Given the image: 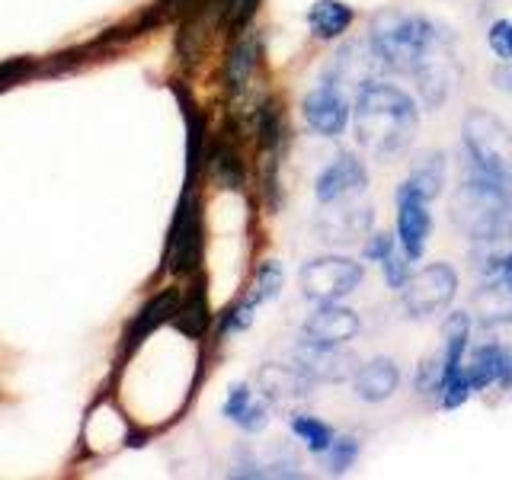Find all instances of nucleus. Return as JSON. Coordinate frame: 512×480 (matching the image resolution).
Here are the masks:
<instances>
[{"mask_svg":"<svg viewBox=\"0 0 512 480\" xmlns=\"http://www.w3.org/2000/svg\"><path fill=\"white\" fill-rule=\"evenodd\" d=\"M381 272H384V282H388L394 292H400V288H404V282L410 279V272H413V260L410 256L400 250V244L391 250V256L388 260L381 263Z\"/></svg>","mask_w":512,"mask_h":480,"instance_id":"nucleus-31","label":"nucleus"},{"mask_svg":"<svg viewBox=\"0 0 512 480\" xmlns=\"http://www.w3.org/2000/svg\"><path fill=\"white\" fill-rule=\"evenodd\" d=\"M416 128H420V106L407 90L384 84V80H368L356 90L352 132L368 154L391 164L413 148Z\"/></svg>","mask_w":512,"mask_h":480,"instance_id":"nucleus-1","label":"nucleus"},{"mask_svg":"<svg viewBox=\"0 0 512 480\" xmlns=\"http://www.w3.org/2000/svg\"><path fill=\"white\" fill-rule=\"evenodd\" d=\"M413 388L420 397H439V388H442V352H432V356L420 359V365H416V375H413Z\"/></svg>","mask_w":512,"mask_h":480,"instance_id":"nucleus-30","label":"nucleus"},{"mask_svg":"<svg viewBox=\"0 0 512 480\" xmlns=\"http://www.w3.org/2000/svg\"><path fill=\"white\" fill-rule=\"evenodd\" d=\"M205 157H208V170H212L218 186H224V189H244L247 167H244V157H240V148H237L234 138L221 135L212 144V148L205 151Z\"/></svg>","mask_w":512,"mask_h":480,"instance_id":"nucleus-24","label":"nucleus"},{"mask_svg":"<svg viewBox=\"0 0 512 480\" xmlns=\"http://www.w3.org/2000/svg\"><path fill=\"white\" fill-rule=\"evenodd\" d=\"M253 391H250V384H231V391L228 397H224V404H221V413L228 416L231 423H237L240 416H244V410L253 404Z\"/></svg>","mask_w":512,"mask_h":480,"instance_id":"nucleus-35","label":"nucleus"},{"mask_svg":"<svg viewBox=\"0 0 512 480\" xmlns=\"http://www.w3.org/2000/svg\"><path fill=\"white\" fill-rule=\"evenodd\" d=\"M253 311H256L253 304H250L247 298H240L237 304H231V308L224 311L218 333H221V336H228V333H244V330L253 324Z\"/></svg>","mask_w":512,"mask_h":480,"instance_id":"nucleus-33","label":"nucleus"},{"mask_svg":"<svg viewBox=\"0 0 512 480\" xmlns=\"http://www.w3.org/2000/svg\"><path fill=\"white\" fill-rule=\"evenodd\" d=\"M493 84H496V90H503V93L512 96V61L496 64V68H493Z\"/></svg>","mask_w":512,"mask_h":480,"instance_id":"nucleus-38","label":"nucleus"},{"mask_svg":"<svg viewBox=\"0 0 512 480\" xmlns=\"http://www.w3.org/2000/svg\"><path fill=\"white\" fill-rule=\"evenodd\" d=\"M416 90L426 109H439L448 96L455 93L461 80V61L455 52V39L448 29H439V36L432 39V45L423 52V58L413 68Z\"/></svg>","mask_w":512,"mask_h":480,"instance_id":"nucleus-7","label":"nucleus"},{"mask_svg":"<svg viewBox=\"0 0 512 480\" xmlns=\"http://www.w3.org/2000/svg\"><path fill=\"white\" fill-rule=\"evenodd\" d=\"M365 189H368V167L349 151L336 154L314 180V196H317L320 205L356 199V196H362Z\"/></svg>","mask_w":512,"mask_h":480,"instance_id":"nucleus-12","label":"nucleus"},{"mask_svg":"<svg viewBox=\"0 0 512 480\" xmlns=\"http://www.w3.org/2000/svg\"><path fill=\"white\" fill-rule=\"evenodd\" d=\"M455 295H458V269L439 260L410 272V279L400 288V304H404L410 320H429L452 308Z\"/></svg>","mask_w":512,"mask_h":480,"instance_id":"nucleus-5","label":"nucleus"},{"mask_svg":"<svg viewBox=\"0 0 512 480\" xmlns=\"http://www.w3.org/2000/svg\"><path fill=\"white\" fill-rule=\"evenodd\" d=\"M282 285H285V269H282V263L279 260H263L260 266H256L253 285H250V292L244 298L253 304V308H260V304L279 298Z\"/></svg>","mask_w":512,"mask_h":480,"instance_id":"nucleus-27","label":"nucleus"},{"mask_svg":"<svg viewBox=\"0 0 512 480\" xmlns=\"http://www.w3.org/2000/svg\"><path fill=\"white\" fill-rule=\"evenodd\" d=\"M256 384H260L263 397L276 407H288L298 404V400H308L314 381L301 372L298 365H282V362H266L256 375Z\"/></svg>","mask_w":512,"mask_h":480,"instance_id":"nucleus-17","label":"nucleus"},{"mask_svg":"<svg viewBox=\"0 0 512 480\" xmlns=\"http://www.w3.org/2000/svg\"><path fill=\"white\" fill-rule=\"evenodd\" d=\"M439 23H432L423 13H407L384 7L372 16L368 23V42H372L375 55L388 71L397 74H413L416 61L423 58V52L432 45V39L439 36Z\"/></svg>","mask_w":512,"mask_h":480,"instance_id":"nucleus-3","label":"nucleus"},{"mask_svg":"<svg viewBox=\"0 0 512 480\" xmlns=\"http://www.w3.org/2000/svg\"><path fill=\"white\" fill-rule=\"evenodd\" d=\"M397 388H400V365L391 356L368 359L352 375V394L362 404H384V400H391L397 394Z\"/></svg>","mask_w":512,"mask_h":480,"instance_id":"nucleus-18","label":"nucleus"},{"mask_svg":"<svg viewBox=\"0 0 512 480\" xmlns=\"http://www.w3.org/2000/svg\"><path fill=\"white\" fill-rule=\"evenodd\" d=\"M448 218L455 228L474 240V244H496L512 234V183L477 170L474 164L464 167L461 183L452 192Z\"/></svg>","mask_w":512,"mask_h":480,"instance_id":"nucleus-2","label":"nucleus"},{"mask_svg":"<svg viewBox=\"0 0 512 480\" xmlns=\"http://www.w3.org/2000/svg\"><path fill=\"white\" fill-rule=\"evenodd\" d=\"M295 365L308 375L314 384L324 381V384H340L349 381L356 375V356L346 352L343 346H324V343H311V340H298L295 346Z\"/></svg>","mask_w":512,"mask_h":480,"instance_id":"nucleus-13","label":"nucleus"},{"mask_svg":"<svg viewBox=\"0 0 512 480\" xmlns=\"http://www.w3.org/2000/svg\"><path fill=\"white\" fill-rule=\"evenodd\" d=\"M215 7H218L221 29L240 32V29L250 26V20L256 16V7H260V0H215Z\"/></svg>","mask_w":512,"mask_h":480,"instance_id":"nucleus-28","label":"nucleus"},{"mask_svg":"<svg viewBox=\"0 0 512 480\" xmlns=\"http://www.w3.org/2000/svg\"><path fill=\"white\" fill-rule=\"evenodd\" d=\"M375 212L372 205L356 202V199H343L324 205V212L317 218V234L327 244H352V240H362L372 234Z\"/></svg>","mask_w":512,"mask_h":480,"instance_id":"nucleus-14","label":"nucleus"},{"mask_svg":"<svg viewBox=\"0 0 512 480\" xmlns=\"http://www.w3.org/2000/svg\"><path fill=\"white\" fill-rule=\"evenodd\" d=\"M362 333V317L346 308L340 301H324L311 311V317L304 320L301 336L311 343H324V346H346Z\"/></svg>","mask_w":512,"mask_h":480,"instance_id":"nucleus-15","label":"nucleus"},{"mask_svg":"<svg viewBox=\"0 0 512 480\" xmlns=\"http://www.w3.org/2000/svg\"><path fill=\"white\" fill-rule=\"evenodd\" d=\"M397 247V234H388V231H372L365 237V247H362V256L368 263H384L391 256V250Z\"/></svg>","mask_w":512,"mask_h":480,"instance_id":"nucleus-34","label":"nucleus"},{"mask_svg":"<svg viewBox=\"0 0 512 480\" xmlns=\"http://www.w3.org/2000/svg\"><path fill=\"white\" fill-rule=\"evenodd\" d=\"M487 48L496 55V61H512V20H493L487 29Z\"/></svg>","mask_w":512,"mask_h":480,"instance_id":"nucleus-32","label":"nucleus"},{"mask_svg":"<svg viewBox=\"0 0 512 480\" xmlns=\"http://www.w3.org/2000/svg\"><path fill=\"white\" fill-rule=\"evenodd\" d=\"M202 260V205L196 199V186H183L180 205L167 237V272L192 276Z\"/></svg>","mask_w":512,"mask_h":480,"instance_id":"nucleus-9","label":"nucleus"},{"mask_svg":"<svg viewBox=\"0 0 512 480\" xmlns=\"http://www.w3.org/2000/svg\"><path fill=\"white\" fill-rule=\"evenodd\" d=\"M301 116H304V125H308L311 132H317L320 138H340L352 119L349 96L340 84L320 77V84L304 93Z\"/></svg>","mask_w":512,"mask_h":480,"instance_id":"nucleus-10","label":"nucleus"},{"mask_svg":"<svg viewBox=\"0 0 512 480\" xmlns=\"http://www.w3.org/2000/svg\"><path fill=\"white\" fill-rule=\"evenodd\" d=\"M288 426H292V432L298 436V442H304V448L314 455H324L330 442L336 439V432L330 423L317 420V416L311 413H292V420H288Z\"/></svg>","mask_w":512,"mask_h":480,"instance_id":"nucleus-26","label":"nucleus"},{"mask_svg":"<svg viewBox=\"0 0 512 480\" xmlns=\"http://www.w3.org/2000/svg\"><path fill=\"white\" fill-rule=\"evenodd\" d=\"M263 58V39L247 26L237 32V39L228 48V58H224V87L228 93H244L250 77L260 68Z\"/></svg>","mask_w":512,"mask_h":480,"instance_id":"nucleus-19","label":"nucleus"},{"mask_svg":"<svg viewBox=\"0 0 512 480\" xmlns=\"http://www.w3.org/2000/svg\"><path fill=\"white\" fill-rule=\"evenodd\" d=\"M500 282L509 288L512 292V247H509V253H503V266H500Z\"/></svg>","mask_w":512,"mask_h":480,"instance_id":"nucleus-39","label":"nucleus"},{"mask_svg":"<svg viewBox=\"0 0 512 480\" xmlns=\"http://www.w3.org/2000/svg\"><path fill=\"white\" fill-rule=\"evenodd\" d=\"M237 426L244 432H263L269 426V400H253L244 410V416L237 420Z\"/></svg>","mask_w":512,"mask_h":480,"instance_id":"nucleus-36","label":"nucleus"},{"mask_svg":"<svg viewBox=\"0 0 512 480\" xmlns=\"http://www.w3.org/2000/svg\"><path fill=\"white\" fill-rule=\"evenodd\" d=\"M445 180H448V157L439 148H429L420 151L410 160V173H407V183L420 192L423 199H439L445 192Z\"/></svg>","mask_w":512,"mask_h":480,"instance_id":"nucleus-22","label":"nucleus"},{"mask_svg":"<svg viewBox=\"0 0 512 480\" xmlns=\"http://www.w3.org/2000/svg\"><path fill=\"white\" fill-rule=\"evenodd\" d=\"M352 23H356V10L343 0H314L308 10V29L320 42L343 39Z\"/></svg>","mask_w":512,"mask_h":480,"instance_id":"nucleus-23","label":"nucleus"},{"mask_svg":"<svg viewBox=\"0 0 512 480\" xmlns=\"http://www.w3.org/2000/svg\"><path fill=\"white\" fill-rule=\"evenodd\" d=\"M509 314H512V311H509Z\"/></svg>","mask_w":512,"mask_h":480,"instance_id":"nucleus-40","label":"nucleus"},{"mask_svg":"<svg viewBox=\"0 0 512 480\" xmlns=\"http://www.w3.org/2000/svg\"><path fill=\"white\" fill-rule=\"evenodd\" d=\"M359 452H362V442L356 436H336L330 442V448L324 452V461H327V471L330 474H346L352 464L359 461Z\"/></svg>","mask_w":512,"mask_h":480,"instance_id":"nucleus-29","label":"nucleus"},{"mask_svg":"<svg viewBox=\"0 0 512 480\" xmlns=\"http://www.w3.org/2000/svg\"><path fill=\"white\" fill-rule=\"evenodd\" d=\"M173 327L186 333L189 340H202L205 330L212 327V308H208V288H205L202 276H196V282H192L186 292H180Z\"/></svg>","mask_w":512,"mask_h":480,"instance_id":"nucleus-21","label":"nucleus"},{"mask_svg":"<svg viewBox=\"0 0 512 480\" xmlns=\"http://www.w3.org/2000/svg\"><path fill=\"white\" fill-rule=\"evenodd\" d=\"M461 144L468 164L503 183H512V128L484 106H471L461 119Z\"/></svg>","mask_w":512,"mask_h":480,"instance_id":"nucleus-4","label":"nucleus"},{"mask_svg":"<svg viewBox=\"0 0 512 480\" xmlns=\"http://www.w3.org/2000/svg\"><path fill=\"white\" fill-rule=\"evenodd\" d=\"M176 304H180V288H164V292H157L154 298H148L141 304V311L135 314L132 327H128V333H125V346H122L125 356L128 352H135L157 327L170 324L173 314H176Z\"/></svg>","mask_w":512,"mask_h":480,"instance_id":"nucleus-20","label":"nucleus"},{"mask_svg":"<svg viewBox=\"0 0 512 480\" xmlns=\"http://www.w3.org/2000/svg\"><path fill=\"white\" fill-rule=\"evenodd\" d=\"M468 343H471V317L464 311H452L442 324V388H439L442 410H458L474 394L468 372H464Z\"/></svg>","mask_w":512,"mask_h":480,"instance_id":"nucleus-8","label":"nucleus"},{"mask_svg":"<svg viewBox=\"0 0 512 480\" xmlns=\"http://www.w3.org/2000/svg\"><path fill=\"white\" fill-rule=\"evenodd\" d=\"M464 372H468L471 391L480 394L490 384H500L503 391L512 388V346L503 343H484L477 346L468 359H464Z\"/></svg>","mask_w":512,"mask_h":480,"instance_id":"nucleus-16","label":"nucleus"},{"mask_svg":"<svg viewBox=\"0 0 512 480\" xmlns=\"http://www.w3.org/2000/svg\"><path fill=\"white\" fill-rule=\"evenodd\" d=\"M32 71L29 61H10V64H0V90H7L13 84H20V80Z\"/></svg>","mask_w":512,"mask_h":480,"instance_id":"nucleus-37","label":"nucleus"},{"mask_svg":"<svg viewBox=\"0 0 512 480\" xmlns=\"http://www.w3.org/2000/svg\"><path fill=\"white\" fill-rule=\"evenodd\" d=\"M362 282H365V266L343 253L314 256V260H308L298 272L301 295L314 304L340 301L352 292H359Z\"/></svg>","mask_w":512,"mask_h":480,"instance_id":"nucleus-6","label":"nucleus"},{"mask_svg":"<svg viewBox=\"0 0 512 480\" xmlns=\"http://www.w3.org/2000/svg\"><path fill=\"white\" fill-rule=\"evenodd\" d=\"M394 205H397V244L410 260H423L426 244L432 237V212H429V199H423L407 180L397 186L394 192Z\"/></svg>","mask_w":512,"mask_h":480,"instance_id":"nucleus-11","label":"nucleus"},{"mask_svg":"<svg viewBox=\"0 0 512 480\" xmlns=\"http://www.w3.org/2000/svg\"><path fill=\"white\" fill-rule=\"evenodd\" d=\"M256 138H260L263 154H279L285 141V112L279 100H266L256 109Z\"/></svg>","mask_w":512,"mask_h":480,"instance_id":"nucleus-25","label":"nucleus"}]
</instances>
